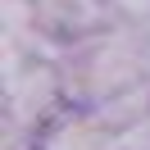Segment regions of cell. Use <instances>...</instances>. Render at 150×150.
<instances>
[{"label": "cell", "instance_id": "1", "mask_svg": "<svg viewBox=\"0 0 150 150\" xmlns=\"http://www.w3.org/2000/svg\"><path fill=\"white\" fill-rule=\"evenodd\" d=\"M141 73H146V50L127 32H100L96 41H86L73 55V64L59 77H64V91L82 96L91 105H105L118 91L141 86Z\"/></svg>", "mask_w": 150, "mask_h": 150}, {"label": "cell", "instance_id": "2", "mask_svg": "<svg viewBox=\"0 0 150 150\" xmlns=\"http://www.w3.org/2000/svg\"><path fill=\"white\" fill-rule=\"evenodd\" d=\"M41 150H118V137H114V127H105L100 114H59L55 123L46 127V137H41Z\"/></svg>", "mask_w": 150, "mask_h": 150}, {"label": "cell", "instance_id": "3", "mask_svg": "<svg viewBox=\"0 0 150 150\" xmlns=\"http://www.w3.org/2000/svg\"><path fill=\"white\" fill-rule=\"evenodd\" d=\"M37 18L50 32H59V37L64 32L77 37V32H91L105 18V5L100 0H37Z\"/></svg>", "mask_w": 150, "mask_h": 150}]
</instances>
